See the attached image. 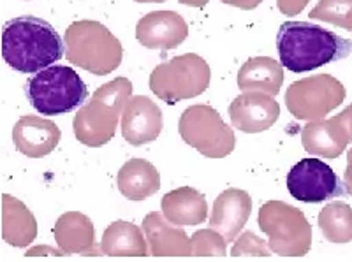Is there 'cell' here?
<instances>
[{
    "label": "cell",
    "instance_id": "cell-1",
    "mask_svg": "<svg viewBox=\"0 0 352 262\" xmlns=\"http://www.w3.org/2000/svg\"><path fill=\"white\" fill-rule=\"evenodd\" d=\"M276 50L287 71L310 72L352 53V43L308 21H284L276 34Z\"/></svg>",
    "mask_w": 352,
    "mask_h": 262
},
{
    "label": "cell",
    "instance_id": "cell-2",
    "mask_svg": "<svg viewBox=\"0 0 352 262\" xmlns=\"http://www.w3.org/2000/svg\"><path fill=\"white\" fill-rule=\"evenodd\" d=\"M2 56L14 71L39 72L64 56V41L46 20L25 14L4 25Z\"/></svg>",
    "mask_w": 352,
    "mask_h": 262
},
{
    "label": "cell",
    "instance_id": "cell-3",
    "mask_svg": "<svg viewBox=\"0 0 352 262\" xmlns=\"http://www.w3.org/2000/svg\"><path fill=\"white\" fill-rule=\"evenodd\" d=\"M30 106L43 116L74 111L88 99V88L76 71L67 65H52L37 72L25 87Z\"/></svg>",
    "mask_w": 352,
    "mask_h": 262
},
{
    "label": "cell",
    "instance_id": "cell-4",
    "mask_svg": "<svg viewBox=\"0 0 352 262\" xmlns=\"http://www.w3.org/2000/svg\"><path fill=\"white\" fill-rule=\"evenodd\" d=\"M287 190L296 201L316 204L342 197L345 188L328 164L319 159H303L289 171Z\"/></svg>",
    "mask_w": 352,
    "mask_h": 262
}]
</instances>
